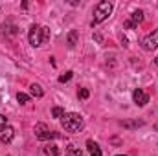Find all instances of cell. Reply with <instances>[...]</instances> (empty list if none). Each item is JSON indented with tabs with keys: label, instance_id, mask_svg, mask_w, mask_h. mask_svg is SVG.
Instances as JSON below:
<instances>
[{
	"label": "cell",
	"instance_id": "obj_1",
	"mask_svg": "<svg viewBox=\"0 0 158 156\" xmlns=\"http://www.w3.org/2000/svg\"><path fill=\"white\" fill-rule=\"evenodd\" d=\"M61 125L66 132H79L83 129V117L76 112H68L61 117Z\"/></svg>",
	"mask_w": 158,
	"mask_h": 156
},
{
	"label": "cell",
	"instance_id": "obj_2",
	"mask_svg": "<svg viewBox=\"0 0 158 156\" xmlns=\"http://www.w3.org/2000/svg\"><path fill=\"white\" fill-rule=\"evenodd\" d=\"M48 37H50L48 28H42V26H37V24H33V26L30 28L28 39H30V44H31L33 48H39V46L48 39Z\"/></svg>",
	"mask_w": 158,
	"mask_h": 156
},
{
	"label": "cell",
	"instance_id": "obj_3",
	"mask_svg": "<svg viewBox=\"0 0 158 156\" xmlns=\"http://www.w3.org/2000/svg\"><path fill=\"white\" fill-rule=\"evenodd\" d=\"M110 13H112V2H109V0L99 2V4L96 6V11H94V22H92V24H99V22L107 20Z\"/></svg>",
	"mask_w": 158,
	"mask_h": 156
},
{
	"label": "cell",
	"instance_id": "obj_4",
	"mask_svg": "<svg viewBox=\"0 0 158 156\" xmlns=\"http://www.w3.org/2000/svg\"><path fill=\"white\" fill-rule=\"evenodd\" d=\"M142 48H143V50H147V51L156 50V48H158V28H156V30H153V33H149L147 37H143V39H142Z\"/></svg>",
	"mask_w": 158,
	"mask_h": 156
},
{
	"label": "cell",
	"instance_id": "obj_5",
	"mask_svg": "<svg viewBox=\"0 0 158 156\" xmlns=\"http://www.w3.org/2000/svg\"><path fill=\"white\" fill-rule=\"evenodd\" d=\"M35 136L44 142V140H50V138H57V132H52V130L48 129V125L39 123V125L35 127Z\"/></svg>",
	"mask_w": 158,
	"mask_h": 156
},
{
	"label": "cell",
	"instance_id": "obj_6",
	"mask_svg": "<svg viewBox=\"0 0 158 156\" xmlns=\"http://www.w3.org/2000/svg\"><path fill=\"white\" fill-rule=\"evenodd\" d=\"M132 99H134V103H136L138 107H145V105L149 103V96H147V92L142 90V88H136V90L132 92Z\"/></svg>",
	"mask_w": 158,
	"mask_h": 156
},
{
	"label": "cell",
	"instance_id": "obj_7",
	"mask_svg": "<svg viewBox=\"0 0 158 156\" xmlns=\"http://www.w3.org/2000/svg\"><path fill=\"white\" fill-rule=\"evenodd\" d=\"M15 138V129L11 125H6L4 129H0V142L2 143H9Z\"/></svg>",
	"mask_w": 158,
	"mask_h": 156
},
{
	"label": "cell",
	"instance_id": "obj_8",
	"mask_svg": "<svg viewBox=\"0 0 158 156\" xmlns=\"http://www.w3.org/2000/svg\"><path fill=\"white\" fill-rule=\"evenodd\" d=\"M86 147H88V151H90V156H101V149H99V145H98L96 142L88 140V142H86Z\"/></svg>",
	"mask_w": 158,
	"mask_h": 156
},
{
	"label": "cell",
	"instance_id": "obj_9",
	"mask_svg": "<svg viewBox=\"0 0 158 156\" xmlns=\"http://www.w3.org/2000/svg\"><path fill=\"white\" fill-rule=\"evenodd\" d=\"M131 22H132L134 26H138L140 22H143V11H142V9H138V11H134V13L131 15Z\"/></svg>",
	"mask_w": 158,
	"mask_h": 156
},
{
	"label": "cell",
	"instance_id": "obj_10",
	"mask_svg": "<svg viewBox=\"0 0 158 156\" xmlns=\"http://www.w3.org/2000/svg\"><path fill=\"white\" fill-rule=\"evenodd\" d=\"M44 154L46 156H59V149H57L53 143H48V145L44 147Z\"/></svg>",
	"mask_w": 158,
	"mask_h": 156
},
{
	"label": "cell",
	"instance_id": "obj_11",
	"mask_svg": "<svg viewBox=\"0 0 158 156\" xmlns=\"http://www.w3.org/2000/svg\"><path fill=\"white\" fill-rule=\"evenodd\" d=\"M30 92H31V96H33V97H42V94H44V92H42V88H40L39 84H35V83L30 86Z\"/></svg>",
	"mask_w": 158,
	"mask_h": 156
},
{
	"label": "cell",
	"instance_id": "obj_12",
	"mask_svg": "<svg viewBox=\"0 0 158 156\" xmlns=\"http://www.w3.org/2000/svg\"><path fill=\"white\" fill-rule=\"evenodd\" d=\"M76 44H77V31H76V30H72V31L68 33V46H72V48H74Z\"/></svg>",
	"mask_w": 158,
	"mask_h": 156
},
{
	"label": "cell",
	"instance_id": "obj_13",
	"mask_svg": "<svg viewBox=\"0 0 158 156\" xmlns=\"http://www.w3.org/2000/svg\"><path fill=\"white\" fill-rule=\"evenodd\" d=\"M121 125H123L125 129H136V127H142L143 121H123Z\"/></svg>",
	"mask_w": 158,
	"mask_h": 156
},
{
	"label": "cell",
	"instance_id": "obj_14",
	"mask_svg": "<svg viewBox=\"0 0 158 156\" xmlns=\"http://www.w3.org/2000/svg\"><path fill=\"white\" fill-rule=\"evenodd\" d=\"M66 156H85L81 151H79L77 147H74V145H70L68 147V151H66Z\"/></svg>",
	"mask_w": 158,
	"mask_h": 156
},
{
	"label": "cell",
	"instance_id": "obj_15",
	"mask_svg": "<svg viewBox=\"0 0 158 156\" xmlns=\"http://www.w3.org/2000/svg\"><path fill=\"white\" fill-rule=\"evenodd\" d=\"M52 116L61 119V117L64 116V109H61V107H53V109H52Z\"/></svg>",
	"mask_w": 158,
	"mask_h": 156
},
{
	"label": "cell",
	"instance_id": "obj_16",
	"mask_svg": "<svg viewBox=\"0 0 158 156\" xmlns=\"http://www.w3.org/2000/svg\"><path fill=\"white\" fill-rule=\"evenodd\" d=\"M17 99H19V103H22V105H24V103H28V101H30V96H28V94L19 92V94H17Z\"/></svg>",
	"mask_w": 158,
	"mask_h": 156
},
{
	"label": "cell",
	"instance_id": "obj_17",
	"mask_svg": "<svg viewBox=\"0 0 158 156\" xmlns=\"http://www.w3.org/2000/svg\"><path fill=\"white\" fill-rule=\"evenodd\" d=\"M74 76V72H66V74H63V76H59V83H68L70 79Z\"/></svg>",
	"mask_w": 158,
	"mask_h": 156
},
{
	"label": "cell",
	"instance_id": "obj_18",
	"mask_svg": "<svg viewBox=\"0 0 158 156\" xmlns=\"http://www.w3.org/2000/svg\"><path fill=\"white\" fill-rule=\"evenodd\" d=\"M88 96H90V92H88L86 88H81V90H79V97H81V99H86Z\"/></svg>",
	"mask_w": 158,
	"mask_h": 156
},
{
	"label": "cell",
	"instance_id": "obj_19",
	"mask_svg": "<svg viewBox=\"0 0 158 156\" xmlns=\"http://www.w3.org/2000/svg\"><path fill=\"white\" fill-rule=\"evenodd\" d=\"M7 125V117L4 116V114H0V129H4Z\"/></svg>",
	"mask_w": 158,
	"mask_h": 156
},
{
	"label": "cell",
	"instance_id": "obj_20",
	"mask_svg": "<svg viewBox=\"0 0 158 156\" xmlns=\"http://www.w3.org/2000/svg\"><path fill=\"white\" fill-rule=\"evenodd\" d=\"M125 28H136V26H134L131 20H127V22H125Z\"/></svg>",
	"mask_w": 158,
	"mask_h": 156
},
{
	"label": "cell",
	"instance_id": "obj_21",
	"mask_svg": "<svg viewBox=\"0 0 158 156\" xmlns=\"http://www.w3.org/2000/svg\"><path fill=\"white\" fill-rule=\"evenodd\" d=\"M155 64H158V57H156V59H155Z\"/></svg>",
	"mask_w": 158,
	"mask_h": 156
},
{
	"label": "cell",
	"instance_id": "obj_22",
	"mask_svg": "<svg viewBox=\"0 0 158 156\" xmlns=\"http://www.w3.org/2000/svg\"><path fill=\"white\" fill-rule=\"evenodd\" d=\"M155 129H156V130H158V123H156V127H155Z\"/></svg>",
	"mask_w": 158,
	"mask_h": 156
},
{
	"label": "cell",
	"instance_id": "obj_23",
	"mask_svg": "<svg viewBox=\"0 0 158 156\" xmlns=\"http://www.w3.org/2000/svg\"><path fill=\"white\" fill-rule=\"evenodd\" d=\"M118 156H123V154H118Z\"/></svg>",
	"mask_w": 158,
	"mask_h": 156
}]
</instances>
